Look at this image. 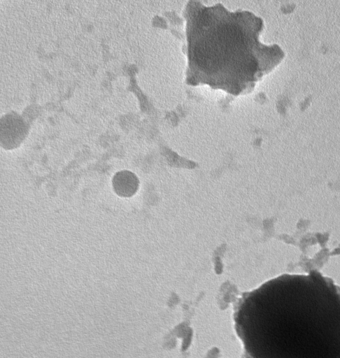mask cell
<instances>
[{"mask_svg":"<svg viewBox=\"0 0 340 358\" xmlns=\"http://www.w3.org/2000/svg\"><path fill=\"white\" fill-rule=\"evenodd\" d=\"M27 125L15 112L1 118V145L5 150H13L20 145L28 131Z\"/></svg>","mask_w":340,"mask_h":358,"instance_id":"3","label":"cell"},{"mask_svg":"<svg viewBox=\"0 0 340 358\" xmlns=\"http://www.w3.org/2000/svg\"><path fill=\"white\" fill-rule=\"evenodd\" d=\"M233 322L247 358L340 357V289L318 274L281 275L244 294Z\"/></svg>","mask_w":340,"mask_h":358,"instance_id":"1","label":"cell"},{"mask_svg":"<svg viewBox=\"0 0 340 358\" xmlns=\"http://www.w3.org/2000/svg\"><path fill=\"white\" fill-rule=\"evenodd\" d=\"M339 358H340V357H339Z\"/></svg>","mask_w":340,"mask_h":358,"instance_id":"5","label":"cell"},{"mask_svg":"<svg viewBox=\"0 0 340 358\" xmlns=\"http://www.w3.org/2000/svg\"><path fill=\"white\" fill-rule=\"evenodd\" d=\"M115 193L120 197H130L137 191L139 180L135 174L127 170L117 172L112 180Z\"/></svg>","mask_w":340,"mask_h":358,"instance_id":"4","label":"cell"},{"mask_svg":"<svg viewBox=\"0 0 340 358\" xmlns=\"http://www.w3.org/2000/svg\"><path fill=\"white\" fill-rule=\"evenodd\" d=\"M194 9L187 17L190 72L197 69L213 73L214 80L218 74L216 85H228L227 91L234 80L244 90L262 71L257 62L262 47L257 41V19L224 8L218 17L216 7Z\"/></svg>","mask_w":340,"mask_h":358,"instance_id":"2","label":"cell"}]
</instances>
